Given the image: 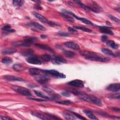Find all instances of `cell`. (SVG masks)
I'll list each match as a JSON object with an SVG mask.
<instances>
[{
	"mask_svg": "<svg viewBox=\"0 0 120 120\" xmlns=\"http://www.w3.org/2000/svg\"><path fill=\"white\" fill-rule=\"evenodd\" d=\"M24 41L27 42L28 43L30 44V45H32L35 42H36L37 40V38L36 37H31V36H26L24 37L23 38Z\"/></svg>",
	"mask_w": 120,
	"mask_h": 120,
	"instance_id": "23",
	"label": "cell"
},
{
	"mask_svg": "<svg viewBox=\"0 0 120 120\" xmlns=\"http://www.w3.org/2000/svg\"><path fill=\"white\" fill-rule=\"evenodd\" d=\"M12 59L9 57H5L1 60V62L5 64H9L12 63Z\"/></svg>",
	"mask_w": 120,
	"mask_h": 120,
	"instance_id": "37",
	"label": "cell"
},
{
	"mask_svg": "<svg viewBox=\"0 0 120 120\" xmlns=\"http://www.w3.org/2000/svg\"><path fill=\"white\" fill-rule=\"evenodd\" d=\"M90 97L91 98L92 104H94L99 106H101L102 105V103L101 100L99 99L98 98L93 95H90Z\"/></svg>",
	"mask_w": 120,
	"mask_h": 120,
	"instance_id": "22",
	"label": "cell"
},
{
	"mask_svg": "<svg viewBox=\"0 0 120 120\" xmlns=\"http://www.w3.org/2000/svg\"><path fill=\"white\" fill-rule=\"evenodd\" d=\"M57 103L64 105H69L73 104V102L70 100H61V101H58L56 102Z\"/></svg>",
	"mask_w": 120,
	"mask_h": 120,
	"instance_id": "38",
	"label": "cell"
},
{
	"mask_svg": "<svg viewBox=\"0 0 120 120\" xmlns=\"http://www.w3.org/2000/svg\"><path fill=\"white\" fill-rule=\"evenodd\" d=\"M43 71L49 75L52 76L55 78H65L66 77V75L59 72V71L54 70V69H51V70H43Z\"/></svg>",
	"mask_w": 120,
	"mask_h": 120,
	"instance_id": "4",
	"label": "cell"
},
{
	"mask_svg": "<svg viewBox=\"0 0 120 120\" xmlns=\"http://www.w3.org/2000/svg\"><path fill=\"white\" fill-rule=\"evenodd\" d=\"M115 9L116 11H117L118 12H120V7H117L116 8H115Z\"/></svg>",
	"mask_w": 120,
	"mask_h": 120,
	"instance_id": "54",
	"label": "cell"
},
{
	"mask_svg": "<svg viewBox=\"0 0 120 120\" xmlns=\"http://www.w3.org/2000/svg\"><path fill=\"white\" fill-rule=\"evenodd\" d=\"M29 72L30 75H39L45 73L43 71V70L37 68H30L29 69Z\"/></svg>",
	"mask_w": 120,
	"mask_h": 120,
	"instance_id": "17",
	"label": "cell"
},
{
	"mask_svg": "<svg viewBox=\"0 0 120 120\" xmlns=\"http://www.w3.org/2000/svg\"><path fill=\"white\" fill-rule=\"evenodd\" d=\"M61 95L64 96H65V97H70V93L68 92H67V91H64V92H62L61 93Z\"/></svg>",
	"mask_w": 120,
	"mask_h": 120,
	"instance_id": "49",
	"label": "cell"
},
{
	"mask_svg": "<svg viewBox=\"0 0 120 120\" xmlns=\"http://www.w3.org/2000/svg\"><path fill=\"white\" fill-rule=\"evenodd\" d=\"M83 112L90 119L92 120H98V118L95 116L90 111L88 110H84Z\"/></svg>",
	"mask_w": 120,
	"mask_h": 120,
	"instance_id": "24",
	"label": "cell"
},
{
	"mask_svg": "<svg viewBox=\"0 0 120 120\" xmlns=\"http://www.w3.org/2000/svg\"><path fill=\"white\" fill-rule=\"evenodd\" d=\"M102 52L104 53L105 54H106L107 55L109 56H112L114 57H119L120 56V52H117L116 53H114L111 50L107 49V48H103L101 49Z\"/></svg>",
	"mask_w": 120,
	"mask_h": 120,
	"instance_id": "15",
	"label": "cell"
},
{
	"mask_svg": "<svg viewBox=\"0 0 120 120\" xmlns=\"http://www.w3.org/2000/svg\"><path fill=\"white\" fill-rule=\"evenodd\" d=\"M31 114L33 115V116L37 117V118H38L41 119V120H49V118L47 117V116H45L43 114H42L41 113H38V112H31Z\"/></svg>",
	"mask_w": 120,
	"mask_h": 120,
	"instance_id": "31",
	"label": "cell"
},
{
	"mask_svg": "<svg viewBox=\"0 0 120 120\" xmlns=\"http://www.w3.org/2000/svg\"><path fill=\"white\" fill-rule=\"evenodd\" d=\"M23 3V1L22 0H14L13 1V4L16 7H21Z\"/></svg>",
	"mask_w": 120,
	"mask_h": 120,
	"instance_id": "39",
	"label": "cell"
},
{
	"mask_svg": "<svg viewBox=\"0 0 120 120\" xmlns=\"http://www.w3.org/2000/svg\"><path fill=\"white\" fill-rule=\"evenodd\" d=\"M34 92H35V94L38 96V97H41V98H42L45 99H51V98L50 97H48L46 95H45L44 93L40 91H38V90H34Z\"/></svg>",
	"mask_w": 120,
	"mask_h": 120,
	"instance_id": "26",
	"label": "cell"
},
{
	"mask_svg": "<svg viewBox=\"0 0 120 120\" xmlns=\"http://www.w3.org/2000/svg\"><path fill=\"white\" fill-rule=\"evenodd\" d=\"M109 97L110 98H117L118 99H120V94L119 93H115V94H113L109 96Z\"/></svg>",
	"mask_w": 120,
	"mask_h": 120,
	"instance_id": "45",
	"label": "cell"
},
{
	"mask_svg": "<svg viewBox=\"0 0 120 120\" xmlns=\"http://www.w3.org/2000/svg\"><path fill=\"white\" fill-rule=\"evenodd\" d=\"M38 77H36V81L40 84H45L50 79V75L46 73H43L40 75H37Z\"/></svg>",
	"mask_w": 120,
	"mask_h": 120,
	"instance_id": "6",
	"label": "cell"
},
{
	"mask_svg": "<svg viewBox=\"0 0 120 120\" xmlns=\"http://www.w3.org/2000/svg\"><path fill=\"white\" fill-rule=\"evenodd\" d=\"M52 57L50 55L48 54H43L40 56V59L42 61H44L45 62L50 61L52 60Z\"/></svg>",
	"mask_w": 120,
	"mask_h": 120,
	"instance_id": "29",
	"label": "cell"
},
{
	"mask_svg": "<svg viewBox=\"0 0 120 120\" xmlns=\"http://www.w3.org/2000/svg\"><path fill=\"white\" fill-rule=\"evenodd\" d=\"M60 14L63 17H64L69 22H74V19L69 14H67L66 13H64V12L60 13Z\"/></svg>",
	"mask_w": 120,
	"mask_h": 120,
	"instance_id": "28",
	"label": "cell"
},
{
	"mask_svg": "<svg viewBox=\"0 0 120 120\" xmlns=\"http://www.w3.org/2000/svg\"><path fill=\"white\" fill-rule=\"evenodd\" d=\"M108 16L112 21H113L114 22H117L118 23H120V20L119 19H118V18L113 16L112 15H110V14H108Z\"/></svg>",
	"mask_w": 120,
	"mask_h": 120,
	"instance_id": "40",
	"label": "cell"
},
{
	"mask_svg": "<svg viewBox=\"0 0 120 120\" xmlns=\"http://www.w3.org/2000/svg\"><path fill=\"white\" fill-rule=\"evenodd\" d=\"M80 53L81 55L85 57L86 59L92 61L104 62L109 61L110 60L108 58L105 57L99 54L90 51L82 50L80 52Z\"/></svg>",
	"mask_w": 120,
	"mask_h": 120,
	"instance_id": "1",
	"label": "cell"
},
{
	"mask_svg": "<svg viewBox=\"0 0 120 120\" xmlns=\"http://www.w3.org/2000/svg\"><path fill=\"white\" fill-rule=\"evenodd\" d=\"M64 45L69 48L72 49L73 50H78L80 49V47L79 45L77 44L75 42H72V41H69V42H67L65 43Z\"/></svg>",
	"mask_w": 120,
	"mask_h": 120,
	"instance_id": "12",
	"label": "cell"
},
{
	"mask_svg": "<svg viewBox=\"0 0 120 120\" xmlns=\"http://www.w3.org/2000/svg\"><path fill=\"white\" fill-rule=\"evenodd\" d=\"M17 52L16 49L15 48H8L3 49L1 51V53L3 54H12L15 53Z\"/></svg>",
	"mask_w": 120,
	"mask_h": 120,
	"instance_id": "21",
	"label": "cell"
},
{
	"mask_svg": "<svg viewBox=\"0 0 120 120\" xmlns=\"http://www.w3.org/2000/svg\"><path fill=\"white\" fill-rule=\"evenodd\" d=\"M72 114H74L75 117H76L77 118H79V119H81V120H85V119H86V118H84L83 117H82V115H81L79 114H78V113H76V112H72Z\"/></svg>",
	"mask_w": 120,
	"mask_h": 120,
	"instance_id": "44",
	"label": "cell"
},
{
	"mask_svg": "<svg viewBox=\"0 0 120 120\" xmlns=\"http://www.w3.org/2000/svg\"><path fill=\"white\" fill-rule=\"evenodd\" d=\"M47 24H48L49 25L51 26L52 27H57V26H60V25L57 23H56L55 22H52V21H48Z\"/></svg>",
	"mask_w": 120,
	"mask_h": 120,
	"instance_id": "43",
	"label": "cell"
},
{
	"mask_svg": "<svg viewBox=\"0 0 120 120\" xmlns=\"http://www.w3.org/2000/svg\"><path fill=\"white\" fill-rule=\"evenodd\" d=\"M63 12H64V13H66L68 14H69V15H71L72 16L74 17V18H75V19H76L77 20H80L83 23L86 24H88V25H94L93 23L91 22L90 21V20L86 19V18H82V17H78L76 15H75V14H74V13H73L72 12H71V11H68V10H63Z\"/></svg>",
	"mask_w": 120,
	"mask_h": 120,
	"instance_id": "5",
	"label": "cell"
},
{
	"mask_svg": "<svg viewBox=\"0 0 120 120\" xmlns=\"http://www.w3.org/2000/svg\"><path fill=\"white\" fill-rule=\"evenodd\" d=\"M13 68L16 71H22L24 70L25 68L20 64H15L13 66Z\"/></svg>",
	"mask_w": 120,
	"mask_h": 120,
	"instance_id": "27",
	"label": "cell"
},
{
	"mask_svg": "<svg viewBox=\"0 0 120 120\" xmlns=\"http://www.w3.org/2000/svg\"><path fill=\"white\" fill-rule=\"evenodd\" d=\"M74 1L75 2H76L77 4H78V5H79L82 8H83L85 10H90V11H91L93 12H94V13H98V11L95 10V9H94L92 8H91L89 6H86V5H84L83 3H82L81 1H79V0H74Z\"/></svg>",
	"mask_w": 120,
	"mask_h": 120,
	"instance_id": "18",
	"label": "cell"
},
{
	"mask_svg": "<svg viewBox=\"0 0 120 120\" xmlns=\"http://www.w3.org/2000/svg\"><path fill=\"white\" fill-rule=\"evenodd\" d=\"M101 39L103 42H106L107 40V37L106 35H103L101 37Z\"/></svg>",
	"mask_w": 120,
	"mask_h": 120,
	"instance_id": "48",
	"label": "cell"
},
{
	"mask_svg": "<svg viewBox=\"0 0 120 120\" xmlns=\"http://www.w3.org/2000/svg\"><path fill=\"white\" fill-rule=\"evenodd\" d=\"M26 61L32 64L35 65H41L42 64V61L40 59H38L36 56H30L26 59Z\"/></svg>",
	"mask_w": 120,
	"mask_h": 120,
	"instance_id": "10",
	"label": "cell"
},
{
	"mask_svg": "<svg viewBox=\"0 0 120 120\" xmlns=\"http://www.w3.org/2000/svg\"><path fill=\"white\" fill-rule=\"evenodd\" d=\"M12 45L15 47L18 46H23V47H29L31 45L30 44L25 42V41H17L12 43Z\"/></svg>",
	"mask_w": 120,
	"mask_h": 120,
	"instance_id": "19",
	"label": "cell"
},
{
	"mask_svg": "<svg viewBox=\"0 0 120 120\" xmlns=\"http://www.w3.org/2000/svg\"><path fill=\"white\" fill-rule=\"evenodd\" d=\"M52 62L54 64H60L61 63H67V60L61 56H52Z\"/></svg>",
	"mask_w": 120,
	"mask_h": 120,
	"instance_id": "9",
	"label": "cell"
},
{
	"mask_svg": "<svg viewBox=\"0 0 120 120\" xmlns=\"http://www.w3.org/2000/svg\"><path fill=\"white\" fill-rule=\"evenodd\" d=\"M68 31L72 34H76L77 33V31L73 27H68Z\"/></svg>",
	"mask_w": 120,
	"mask_h": 120,
	"instance_id": "42",
	"label": "cell"
},
{
	"mask_svg": "<svg viewBox=\"0 0 120 120\" xmlns=\"http://www.w3.org/2000/svg\"><path fill=\"white\" fill-rule=\"evenodd\" d=\"M34 52L31 49H28L27 50H25L22 52L21 54L22 55L24 56H31V55L33 54Z\"/></svg>",
	"mask_w": 120,
	"mask_h": 120,
	"instance_id": "35",
	"label": "cell"
},
{
	"mask_svg": "<svg viewBox=\"0 0 120 120\" xmlns=\"http://www.w3.org/2000/svg\"><path fill=\"white\" fill-rule=\"evenodd\" d=\"M29 99L30 100H35L36 101H38V102H44L46 101V99H41V98H29Z\"/></svg>",
	"mask_w": 120,
	"mask_h": 120,
	"instance_id": "46",
	"label": "cell"
},
{
	"mask_svg": "<svg viewBox=\"0 0 120 120\" xmlns=\"http://www.w3.org/2000/svg\"><path fill=\"white\" fill-rule=\"evenodd\" d=\"M32 14L36 18H37L41 22L44 23H47L49 20H48L45 17L41 15V14L36 12H33Z\"/></svg>",
	"mask_w": 120,
	"mask_h": 120,
	"instance_id": "16",
	"label": "cell"
},
{
	"mask_svg": "<svg viewBox=\"0 0 120 120\" xmlns=\"http://www.w3.org/2000/svg\"><path fill=\"white\" fill-rule=\"evenodd\" d=\"M42 89H43V90L44 91H45L46 93L49 94V95L50 96H51L53 94H54L55 93L54 91L53 90H52L50 88H49L48 87H47V86H44V87H43Z\"/></svg>",
	"mask_w": 120,
	"mask_h": 120,
	"instance_id": "34",
	"label": "cell"
},
{
	"mask_svg": "<svg viewBox=\"0 0 120 120\" xmlns=\"http://www.w3.org/2000/svg\"><path fill=\"white\" fill-rule=\"evenodd\" d=\"M1 119L3 120H10L11 119L8 118V117H5V116H1L0 117Z\"/></svg>",
	"mask_w": 120,
	"mask_h": 120,
	"instance_id": "52",
	"label": "cell"
},
{
	"mask_svg": "<svg viewBox=\"0 0 120 120\" xmlns=\"http://www.w3.org/2000/svg\"><path fill=\"white\" fill-rule=\"evenodd\" d=\"M3 79L8 81H18V82H24V80L19 77L12 75H6L3 76Z\"/></svg>",
	"mask_w": 120,
	"mask_h": 120,
	"instance_id": "13",
	"label": "cell"
},
{
	"mask_svg": "<svg viewBox=\"0 0 120 120\" xmlns=\"http://www.w3.org/2000/svg\"><path fill=\"white\" fill-rule=\"evenodd\" d=\"M67 84L70 86H74L77 88H83L84 87V83L82 81L78 80V79H75L72 80L67 83Z\"/></svg>",
	"mask_w": 120,
	"mask_h": 120,
	"instance_id": "7",
	"label": "cell"
},
{
	"mask_svg": "<svg viewBox=\"0 0 120 120\" xmlns=\"http://www.w3.org/2000/svg\"><path fill=\"white\" fill-rule=\"evenodd\" d=\"M71 92H72L77 97H78L80 99L84 100L85 101H87L88 102L92 103L91 98L90 97V96H89L87 95L86 93H85L84 92L78 91L76 90L75 89H72L71 90Z\"/></svg>",
	"mask_w": 120,
	"mask_h": 120,
	"instance_id": "2",
	"label": "cell"
},
{
	"mask_svg": "<svg viewBox=\"0 0 120 120\" xmlns=\"http://www.w3.org/2000/svg\"><path fill=\"white\" fill-rule=\"evenodd\" d=\"M73 28H74L75 29H78V30H81L84 31L85 32H91V30L86 28L85 27H83V26H75L73 27Z\"/></svg>",
	"mask_w": 120,
	"mask_h": 120,
	"instance_id": "36",
	"label": "cell"
},
{
	"mask_svg": "<svg viewBox=\"0 0 120 120\" xmlns=\"http://www.w3.org/2000/svg\"><path fill=\"white\" fill-rule=\"evenodd\" d=\"M45 114L46 115H47V116L49 117V118H50L51 119H53V120H60V119H61L60 118H59L57 116H55V115H54L53 114H50V113H45Z\"/></svg>",
	"mask_w": 120,
	"mask_h": 120,
	"instance_id": "41",
	"label": "cell"
},
{
	"mask_svg": "<svg viewBox=\"0 0 120 120\" xmlns=\"http://www.w3.org/2000/svg\"><path fill=\"white\" fill-rule=\"evenodd\" d=\"M98 27H99V31L101 33L110 35H112L114 34L113 32L110 30V29L112 28V27H111L109 26H100Z\"/></svg>",
	"mask_w": 120,
	"mask_h": 120,
	"instance_id": "14",
	"label": "cell"
},
{
	"mask_svg": "<svg viewBox=\"0 0 120 120\" xmlns=\"http://www.w3.org/2000/svg\"><path fill=\"white\" fill-rule=\"evenodd\" d=\"M26 25L31 28L36 29L39 30L44 31V30H46V28L45 27H44L43 25H42L41 24H40L37 22H28V23L26 24Z\"/></svg>",
	"mask_w": 120,
	"mask_h": 120,
	"instance_id": "8",
	"label": "cell"
},
{
	"mask_svg": "<svg viewBox=\"0 0 120 120\" xmlns=\"http://www.w3.org/2000/svg\"><path fill=\"white\" fill-rule=\"evenodd\" d=\"M35 8L36 9H38V10H41V9H42V7L38 4H37L36 5H35Z\"/></svg>",
	"mask_w": 120,
	"mask_h": 120,
	"instance_id": "51",
	"label": "cell"
},
{
	"mask_svg": "<svg viewBox=\"0 0 120 120\" xmlns=\"http://www.w3.org/2000/svg\"><path fill=\"white\" fill-rule=\"evenodd\" d=\"M58 34L62 37H68L69 36V34L68 33L66 32H63V31H60L58 33Z\"/></svg>",
	"mask_w": 120,
	"mask_h": 120,
	"instance_id": "47",
	"label": "cell"
},
{
	"mask_svg": "<svg viewBox=\"0 0 120 120\" xmlns=\"http://www.w3.org/2000/svg\"><path fill=\"white\" fill-rule=\"evenodd\" d=\"M35 46L36 47H37L38 48L40 49H42V50L47 51H49L50 52H54L53 50L51 47H50L49 46H48L46 45L41 44H35Z\"/></svg>",
	"mask_w": 120,
	"mask_h": 120,
	"instance_id": "20",
	"label": "cell"
},
{
	"mask_svg": "<svg viewBox=\"0 0 120 120\" xmlns=\"http://www.w3.org/2000/svg\"><path fill=\"white\" fill-rule=\"evenodd\" d=\"M1 29L2 30H4L7 32H14L15 31V30L14 29L11 28V26L9 24H7L4 26Z\"/></svg>",
	"mask_w": 120,
	"mask_h": 120,
	"instance_id": "33",
	"label": "cell"
},
{
	"mask_svg": "<svg viewBox=\"0 0 120 120\" xmlns=\"http://www.w3.org/2000/svg\"><path fill=\"white\" fill-rule=\"evenodd\" d=\"M40 37H41V38H42V39H45V38H47V36H46V35H45L42 34V35H40Z\"/></svg>",
	"mask_w": 120,
	"mask_h": 120,
	"instance_id": "53",
	"label": "cell"
},
{
	"mask_svg": "<svg viewBox=\"0 0 120 120\" xmlns=\"http://www.w3.org/2000/svg\"><path fill=\"white\" fill-rule=\"evenodd\" d=\"M110 108L114 111H116V112H119L120 111V108H118V107H110Z\"/></svg>",
	"mask_w": 120,
	"mask_h": 120,
	"instance_id": "50",
	"label": "cell"
},
{
	"mask_svg": "<svg viewBox=\"0 0 120 120\" xmlns=\"http://www.w3.org/2000/svg\"><path fill=\"white\" fill-rule=\"evenodd\" d=\"M63 115L64 117L65 118V119L66 120H75L76 118L75 115L73 114H71V113L68 112H64L63 113Z\"/></svg>",
	"mask_w": 120,
	"mask_h": 120,
	"instance_id": "30",
	"label": "cell"
},
{
	"mask_svg": "<svg viewBox=\"0 0 120 120\" xmlns=\"http://www.w3.org/2000/svg\"><path fill=\"white\" fill-rule=\"evenodd\" d=\"M105 43L107 45H108L109 46L111 47V48L114 49H117L119 48V45L117 44H116L115 42L113 40H107V41Z\"/></svg>",
	"mask_w": 120,
	"mask_h": 120,
	"instance_id": "25",
	"label": "cell"
},
{
	"mask_svg": "<svg viewBox=\"0 0 120 120\" xmlns=\"http://www.w3.org/2000/svg\"><path fill=\"white\" fill-rule=\"evenodd\" d=\"M106 89L108 90L113 92H118L120 90V84L119 83L110 84L107 86Z\"/></svg>",
	"mask_w": 120,
	"mask_h": 120,
	"instance_id": "11",
	"label": "cell"
},
{
	"mask_svg": "<svg viewBox=\"0 0 120 120\" xmlns=\"http://www.w3.org/2000/svg\"><path fill=\"white\" fill-rule=\"evenodd\" d=\"M11 88L16 92L25 96H32V94L29 90L17 85H13Z\"/></svg>",
	"mask_w": 120,
	"mask_h": 120,
	"instance_id": "3",
	"label": "cell"
},
{
	"mask_svg": "<svg viewBox=\"0 0 120 120\" xmlns=\"http://www.w3.org/2000/svg\"><path fill=\"white\" fill-rule=\"evenodd\" d=\"M63 53L66 57H67L68 58H69L74 57L75 56V54L73 52L70 51H68V50H64L63 51Z\"/></svg>",
	"mask_w": 120,
	"mask_h": 120,
	"instance_id": "32",
	"label": "cell"
}]
</instances>
